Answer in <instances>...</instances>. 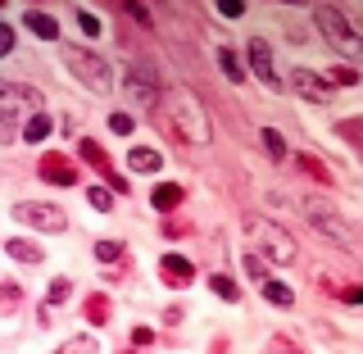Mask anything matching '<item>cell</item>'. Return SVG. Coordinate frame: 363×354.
<instances>
[{
	"label": "cell",
	"mask_w": 363,
	"mask_h": 354,
	"mask_svg": "<svg viewBox=\"0 0 363 354\" xmlns=\"http://www.w3.org/2000/svg\"><path fill=\"white\" fill-rule=\"evenodd\" d=\"M164 105H168V114H173V128L186 136V141L204 145V141L213 136L209 114H204V100H200L191 87H173V91H164Z\"/></svg>",
	"instance_id": "cell-2"
},
{
	"label": "cell",
	"mask_w": 363,
	"mask_h": 354,
	"mask_svg": "<svg viewBox=\"0 0 363 354\" xmlns=\"http://www.w3.org/2000/svg\"><path fill=\"white\" fill-rule=\"evenodd\" d=\"M86 318H91V323H109V300H105V295H91V300H86Z\"/></svg>",
	"instance_id": "cell-24"
},
{
	"label": "cell",
	"mask_w": 363,
	"mask_h": 354,
	"mask_svg": "<svg viewBox=\"0 0 363 354\" xmlns=\"http://www.w3.org/2000/svg\"><path fill=\"white\" fill-rule=\"evenodd\" d=\"M345 300H350V304H363V287H350V291H345Z\"/></svg>",
	"instance_id": "cell-37"
},
{
	"label": "cell",
	"mask_w": 363,
	"mask_h": 354,
	"mask_svg": "<svg viewBox=\"0 0 363 354\" xmlns=\"http://www.w3.org/2000/svg\"><path fill=\"white\" fill-rule=\"evenodd\" d=\"M268 354H300V345H291V341H272V345H268Z\"/></svg>",
	"instance_id": "cell-34"
},
{
	"label": "cell",
	"mask_w": 363,
	"mask_h": 354,
	"mask_svg": "<svg viewBox=\"0 0 363 354\" xmlns=\"http://www.w3.org/2000/svg\"><path fill=\"white\" fill-rule=\"evenodd\" d=\"M14 50V23H0V55Z\"/></svg>",
	"instance_id": "cell-33"
},
{
	"label": "cell",
	"mask_w": 363,
	"mask_h": 354,
	"mask_svg": "<svg viewBox=\"0 0 363 354\" xmlns=\"http://www.w3.org/2000/svg\"><path fill=\"white\" fill-rule=\"evenodd\" d=\"M128 164H132V173H159V168H164V155L150 150V145H136L128 155Z\"/></svg>",
	"instance_id": "cell-15"
},
{
	"label": "cell",
	"mask_w": 363,
	"mask_h": 354,
	"mask_svg": "<svg viewBox=\"0 0 363 354\" xmlns=\"http://www.w3.org/2000/svg\"><path fill=\"white\" fill-rule=\"evenodd\" d=\"M304 219H309V227H313L318 236L336 241L340 250H350V255H359V250H363V236H359V227L350 223V219H340V214H336L327 200H304Z\"/></svg>",
	"instance_id": "cell-5"
},
{
	"label": "cell",
	"mask_w": 363,
	"mask_h": 354,
	"mask_svg": "<svg viewBox=\"0 0 363 354\" xmlns=\"http://www.w3.org/2000/svg\"><path fill=\"white\" fill-rule=\"evenodd\" d=\"M218 14H223V18H241L245 5H241V0H218Z\"/></svg>",
	"instance_id": "cell-32"
},
{
	"label": "cell",
	"mask_w": 363,
	"mask_h": 354,
	"mask_svg": "<svg viewBox=\"0 0 363 354\" xmlns=\"http://www.w3.org/2000/svg\"><path fill=\"white\" fill-rule=\"evenodd\" d=\"M259 291H264L268 300L277 304V309H291V304H295V291L286 287V282H277V277H268V282H264V287H259Z\"/></svg>",
	"instance_id": "cell-19"
},
{
	"label": "cell",
	"mask_w": 363,
	"mask_h": 354,
	"mask_svg": "<svg viewBox=\"0 0 363 354\" xmlns=\"http://www.w3.org/2000/svg\"><path fill=\"white\" fill-rule=\"evenodd\" d=\"M68 295H73V287H68V277H55V287H50V304L68 300Z\"/></svg>",
	"instance_id": "cell-31"
},
{
	"label": "cell",
	"mask_w": 363,
	"mask_h": 354,
	"mask_svg": "<svg viewBox=\"0 0 363 354\" xmlns=\"http://www.w3.org/2000/svg\"><path fill=\"white\" fill-rule=\"evenodd\" d=\"M245 227H250V236H259V241H264V250H259V255H268L272 264H291V259H295V241L281 232L277 223H268V219H259V214H250Z\"/></svg>",
	"instance_id": "cell-6"
},
{
	"label": "cell",
	"mask_w": 363,
	"mask_h": 354,
	"mask_svg": "<svg viewBox=\"0 0 363 354\" xmlns=\"http://www.w3.org/2000/svg\"><path fill=\"white\" fill-rule=\"evenodd\" d=\"M5 250H9V259H18V264H41V259H45V250H41V245L18 241V236H14V241H5Z\"/></svg>",
	"instance_id": "cell-17"
},
{
	"label": "cell",
	"mask_w": 363,
	"mask_h": 354,
	"mask_svg": "<svg viewBox=\"0 0 363 354\" xmlns=\"http://www.w3.org/2000/svg\"><path fill=\"white\" fill-rule=\"evenodd\" d=\"M23 28H28L32 37H41V41H60V23L45 14V9H28V14H23Z\"/></svg>",
	"instance_id": "cell-13"
},
{
	"label": "cell",
	"mask_w": 363,
	"mask_h": 354,
	"mask_svg": "<svg viewBox=\"0 0 363 354\" xmlns=\"http://www.w3.org/2000/svg\"><path fill=\"white\" fill-rule=\"evenodd\" d=\"M77 155H82V159H86V164H91V168H96V173H100V177H105V182H109V187H113V191H128V182H123L118 173H113V164H109V155H105V150H100V145H96V141H91V136H82V141H77Z\"/></svg>",
	"instance_id": "cell-11"
},
{
	"label": "cell",
	"mask_w": 363,
	"mask_h": 354,
	"mask_svg": "<svg viewBox=\"0 0 363 354\" xmlns=\"http://www.w3.org/2000/svg\"><path fill=\"white\" fill-rule=\"evenodd\" d=\"M41 177L55 182V187H73V182H77V168L64 164L60 155H45V159H41Z\"/></svg>",
	"instance_id": "cell-14"
},
{
	"label": "cell",
	"mask_w": 363,
	"mask_h": 354,
	"mask_svg": "<svg viewBox=\"0 0 363 354\" xmlns=\"http://www.w3.org/2000/svg\"><path fill=\"white\" fill-rule=\"evenodd\" d=\"M86 200L96 204V209H109V204H113V196H109V187H91V191H86Z\"/></svg>",
	"instance_id": "cell-29"
},
{
	"label": "cell",
	"mask_w": 363,
	"mask_h": 354,
	"mask_svg": "<svg viewBox=\"0 0 363 354\" xmlns=\"http://www.w3.org/2000/svg\"><path fill=\"white\" fill-rule=\"evenodd\" d=\"M313 23L327 37V45H336V55H345L350 64H363V28H354L336 5H313Z\"/></svg>",
	"instance_id": "cell-3"
},
{
	"label": "cell",
	"mask_w": 363,
	"mask_h": 354,
	"mask_svg": "<svg viewBox=\"0 0 363 354\" xmlns=\"http://www.w3.org/2000/svg\"><path fill=\"white\" fill-rule=\"evenodd\" d=\"M86 350H96V341H91V336H77V341H68V345L55 350V354H86Z\"/></svg>",
	"instance_id": "cell-30"
},
{
	"label": "cell",
	"mask_w": 363,
	"mask_h": 354,
	"mask_svg": "<svg viewBox=\"0 0 363 354\" xmlns=\"http://www.w3.org/2000/svg\"><path fill=\"white\" fill-rule=\"evenodd\" d=\"M41 114V91L23 82H0V141H18L28 118Z\"/></svg>",
	"instance_id": "cell-1"
},
{
	"label": "cell",
	"mask_w": 363,
	"mask_h": 354,
	"mask_svg": "<svg viewBox=\"0 0 363 354\" xmlns=\"http://www.w3.org/2000/svg\"><path fill=\"white\" fill-rule=\"evenodd\" d=\"M209 291H213V295H223L227 304H236V300H241V287H236V282L227 277V272H213V277H209Z\"/></svg>",
	"instance_id": "cell-20"
},
{
	"label": "cell",
	"mask_w": 363,
	"mask_h": 354,
	"mask_svg": "<svg viewBox=\"0 0 363 354\" xmlns=\"http://www.w3.org/2000/svg\"><path fill=\"white\" fill-rule=\"evenodd\" d=\"M45 136H50V118H45V114H37V118H28V128H23V141L41 145Z\"/></svg>",
	"instance_id": "cell-22"
},
{
	"label": "cell",
	"mask_w": 363,
	"mask_h": 354,
	"mask_svg": "<svg viewBox=\"0 0 363 354\" xmlns=\"http://www.w3.org/2000/svg\"><path fill=\"white\" fill-rule=\"evenodd\" d=\"M136 128V123H132V114H123V109H113L109 114V132H118V136H128Z\"/></svg>",
	"instance_id": "cell-27"
},
{
	"label": "cell",
	"mask_w": 363,
	"mask_h": 354,
	"mask_svg": "<svg viewBox=\"0 0 363 354\" xmlns=\"http://www.w3.org/2000/svg\"><path fill=\"white\" fill-rule=\"evenodd\" d=\"M128 14H132L136 23H145V28H150V9H145V5H128Z\"/></svg>",
	"instance_id": "cell-36"
},
{
	"label": "cell",
	"mask_w": 363,
	"mask_h": 354,
	"mask_svg": "<svg viewBox=\"0 0 363 354\" xmlns=\"http://www.w3.org/2000/svg\"><path fill=\"white\" fill-rule=\"evenodd\" d=\"M332 77H336V82H340V87H350V82H359V73H354V68H336V73H332Z\"/></svg>",
	"instance_id": "cell-35"
},
{
	"label": "cell",
	"mask_w": 363,
	"mask_h": 354,
	"mask_svg": "<svg viewBox=\"0 0 363 354\" xmlns=\"http://www.w3.org/2000/svg\"><path fill=\"white\" fill-rule=\"evenodd\" d=\"M218 64H223V77H227V82H245V73H250V68H245L241 60H236V50L218 45Z\"/></svg>",
	"instance_id": "cell-18"
},
{
	"label": "cell",
	"mask_w": 363,
	"mask_h": 354,
	"mask_svg": "<svg viewBox=\"0 0 363 354\" xmlns=\"http://www.w3.org/2000/svg\"><path fill=\"white\" fill-rule=\"evenodd\" d=\"M241 264H245V272H250V277L259 282V287H264V282H268V268H264V255H259V250H250V255L241 259Z\"/></svg>",
	"instance_id": "cell-23"
},
{
	"label": "cell",
	"mask_w": 363,
	"mask_h": 354,
	"mask_svg": "<svg viewBox=\"0 0 363 354\" xmlns=\"http://www.w3.org/2000/svg\"><path fill=\"white\" fill-rule=\"evenodd\" d=\"M259 141H264V150H268L272 164H281V159H286V141H281L277 128H264V132H259Z\"/></svg>",
	"instance_id": "cell-21"
},
{
	"label": "cell",
	"mask_w": 363,
	"mask_h": 354,
	"mask_svg": "<svg viewBox=\"0 0 363 354\" xmlns=\"http://www.w3.org/2000/svg\"><path fill=\"white\" fill-rule=\"evenodd\" d=\"M96 259H100V264H109V259H123V241H100V245H96Z\"/></svg>",
	"instance_id": "cell-28"
},
{
	"label": "cell",
	"mask_w": 363,
	"mask_h": 354,
	"mask_svg": "<svg viewBox=\"0 0 363 354\" xmlns=\"http://www.w3.org/2000/svg\"><path fill=\"white\" fill-rule=\"evenodd\" d=\"M14 219L28 223V227H37V232H64V227H68V214L60 209V204H50V200H23V204H14Z\"/></svg>",
	"instance_id": "cell-7"
},
{
	"label": "cell",
	"mask_w": 363,
	"mask_h": 354,
	"mask_svg": "<svg viewBox=\"0 0 363 354\" xmlns=\"http://www.w3.org/2000/svg\"><path fill=\"white\" fill-rule=\"evenodd\" d=\"M291 91L304 100H313V105H327L332 100V87H327V77H318L313 68H291Z\"/></svg>",
	"instance_id": "cell-10"
},
{
	"label": "cell",
	"mask_w": 363,
	"mask_h": 354,
	"mask_svg": "<svg viewBox=\"0 0 363 354\" xmlns=\"http://www.w3.org/2000/svg\"><path fill=\"white\" fill-rule=\"evenodd\" d=\"M77 28H82L86 37H100V32H105V28H100V18L91 14V9H77Z\"/></svg>",
	"instance_id": "cell-26"
},
{
	"label": "cell",
	"mask_w": 363,
	"mask_h": 354,
	"mask_svg": "<svg viewBox=\"0 0 363 354\" xmlns=\"http://www.w3.org/2000/svg\"><path fill=\"white\" fill-rule=\"evenodd\" d=\"M128 91H132L136 105H145V109H159V100H164L159 77H155L150 64H128Z\"/></svg>",
	"instance_id": "cell-8"
},
{
	"label": "cell",
	"mask_w": 363,
	"mask_h": 354,
	"mask_svg": "<svg viewBox=\"0 0 363 354\" xmlns=\"http://www.w3.org/2000/svg\"><path fill=\"white\" fill-rule=\"evenodd\" d=\"M159 277H164V287H191L196 264H191L186 255H164L159 259Z\"/></svg>",
	"instance_id": "cell-12"
},
{
	"label": "cell",
	"mask_w": 363,
	"mask_h": 354,
	"mask_svg": "<svg viewBox=\"0 0 363 354\" xmlns=\"http://www.w3.org/2000/svg\"><path fill=\"white\" fill-rule=\"evenodd\" d=\"M291 164H295V168H304V173H309V177H318V182H327V168L318 164V159H309V155H295Z\"/></svg>",
	"instance_id": "cell-25"
},
{
	"label": "cell",
	"mask_w": 363,
	"mask_h": 354,
	"mask_svg": "<svg viewBox=\"0 0 363 354\" xmlns=\"http://www.w3.org/2000/svg\"><path fill=\"white\" fill-rule=\"evenodd\" d=\"M245 64H250V73H255L268 91H286V82H281L277 68H272V50H268V41L250 37V45H245Z\"/></svg>",
	"instance_id": "cell-9"
},
{
	"label": "cell",
	"mask_w": 363,
	"mask_h": 354,
	"mask_svg": "<svg viewBox=\"0 0 363 354\" xmlns=\"http://www.w3.org/2000/svg\"><path fill=\"white\" fill-rule=\"evenodd\" d=\"M60 60L86 91H96V96H109L113 91V68H109L105 55L86 50V45H60Z\"/></svg>",
	"instance_id": "cell-4"
},
{
	"label": "cell",
	"mask_w": 363,
	"mask_h": 354,
	"mask_svg": "<svg viewBox=\"0 0 363 354\" xmlns=\"http://www.w3.org/2000/svg\"><path fill=\"white\" fill-rule=\"evenodd\" d=\"M150 204L159 214H168V209H177L182 204V187H173V182H159V187L150 191Z\"/></svg>",
	"instance_id": "cell-16"
}]
</instances>
